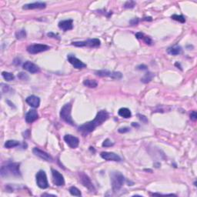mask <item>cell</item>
Wrapping results in <instances>:
<instances>
[{
    "label": "cell",
    "mask_w": 197,
    "mask_h": 197,
    "mask_svg": "<svg viewBox=\"0 0 197 197\" xmlns=\"http://www.w3.org/2000/svg\"><path fill=\"white\" fill-rule=\"evenodd\" d=\"M119 115L125 119H129L132 116V112L128 108H121L119 109Z\"/></svg>",
    "instance_id": "22"
},
{
    "label": "cell",
    "mask_w": 197,
    "mask_h": 197,
    "mask_svg": "<svg viewBox=\"0 0 197 197\" xmlns=\"http://www.w3.org/2000/svg\"><path fill=\"white\" fill-rule=\"evenodd\" d=\"M19 145L20 143L19 141H17V140H8L5 143V147L7 149H11L16 147V146H19Z\"/></svg>",
    "instance_id": "24"
},
{
    "label": "cell",
    "mask_w": 197,
    "mask_h": 197,
    "mask_svg": "<svg viewBox=\"0 0 197 197\" xmlns=\"http://www.w3.org/2000/svg\"><path fill=\"white\" fill-rule=\"evenodd\" d=\"M27 52L30 54H37L50 49V47L45 44H32L27 47Z\"/></svg>",
    "instance_id": "8"
},
{
    "label": "cell",
    "mask_w": 197,
    "mask_h": 197,
    "mask_svg": "<svg viewBox=\"0 0 197 197\" xmlns=\"http://www.w3.org/2000/svg\"><path fill=\"white\" fill-rule=\"evenodd\" d=\"M67 59H68L69 62L74 66V68L80 69H83L86 67V64L84 63L83 62H82L80 59L76 58V56H73V55H69V56H67Z\"/></svg>",
    "instance_id": "11"
},
{
    "label": "cell",
    "mask_w": 197,
    "mask_h": 197,
    "mask_svg": "<svg viewBox=\"0 0 197 197\" xmlns=\"http://www.w3.org/2000/svg\"><path fill=\"white\" fill-rule=\"evenodd\" d=\"M171 18L173 19V20H176V21L179 22V23H184L186 22L185 18H184L182 15H176V14H175V15H172Z\"/></svg>",
    "instance_id": "29"
},
{
    "label": "cell",
    "mask_w": 197,
    "mask_h": 197,
    "mask_svg": "<svg viewBox=\"0 0 197 197\" xmlns=\"http://www.w3.org/2000/svg\"><path fill=\"white\" fill-rule=\"evenodd\" d=\"M19 163L18 162H7L5 165H2L0 170V174L2 177L9 176H21L19 170Z\"/></svg>",
    "instance_id": "2"
},
{
    "label": "cell",
    "mask_w": 197,
    "mask_h": 197,
    "mask_svg": "<svg viewBox=\"0 0 197 197\" xmlns=\"http://www.w3.org/2000/svg\"><path fill=\"white\" fill-rule=\"evenodd\" d=\"M19 77L20 79H25V77L27 78V79H28V76H26V75L25 74V73H19Z\"/></svg>",
    "instance_id": "37"
},
{
    "label": "cell",
    "mask_w": 197,
    "mask_h": 197,
    "mask_svg": "<svg viewBox=\"0 0 197 197\" xmlns=\"http://www.w3.org/2000/svg\"><path fill=\"white\" fill-rule=\"evenodd\" d=\"M111 183H112V190L117 192L123 187L125 182V177L119 172H112L110 174Z\"/></svg>",
    "instance_id": "3"
},
{
    "label": "cell",
    "mask_w": 197,
    "mask_h": 197,
    "mask_svg": "<svg viewBox=\"0 0 197 197\" xmlns=\"http://www.w3.org/2000/svg\"><path fill=\"white\" fill-rule=\"evenodd\" d=\"M46 7V4L43 2H36L33 3H29V4H26L23 6V9H26V10H29V9H43Z\"/></svg>",
    "instance_id": "15"
},
{
    "label": "cell",
    "mask_w": 197,
    "mask_h": 197,
    "mask_svg": "<svg viewBox=\"0 0 197 197\" xmlns=\"http://www.w3.org/2000/svg\"><path fill=\"white\" fill-rule=\"evenodd\" d=\"M153 77H154V74H153V73H148L145 75L144 77L142 78L141 81L143 82H144V83H148V82H149L150 81L153 79Z\"/></svg>",
    "instance_id": "26"
},
{
    "label": "cell",
    "mask_w": 197,
    "mask_h": 197,
    "mask_svg": "<svg viewBox=\"0 0 197 197\" xmlns=\"http://www.w3.org/2000/svg\"><path fill=\"white\" fill-rule=\"evenodd\" d=\"M136 37L139 40H143V41L145 42V43L147 45H152L153 44V40H151L149 36H147L145 35L143 32H137L136 34Z\"/></svg>",
    "instance_id": "21"
},
{
    "label": "cell",
    "mask_w": 197,
    "mask_h": 197,
    "mask_svg": "<svg viewBox=\"0 0 197 197\" xmlns=\"http://www.w3.org/2000/svg\"><path fill=\"white\" fill-rule=\"evenodd\" d=\"M138 23H139V19L137 18L133 19L130 21V24L132 25V26H134V25H137Z\"/></svg>",
    "instance_id": "35"
},
{
    "label": "cell",
    "mask_w": 197,
    "mask_h": 197,
    "mask_svg": "<svg viewBox=\"0 0 197 197\" xmlns=\"http://www.w3.org/2000/svg\"><path fill=\"white\" fill-rule=\"evenodd\" d=\"M190 119H191L193 121H196L197 119V113L196 111H193L190 114Z\"/></svg>",
    "instance_id": "32"
},
{
    "label": "cell",
    "mask_w": 197,
    "mask_h": 197,
    "mask_svg": "<svg viewBox=\"0 0 197 197\" xmlns=\"http://www.w3.org/2000/svg\"><path fill=\"white\" fill-rule=\"evenodd\" d=\"M23 67L25 70H26V71H28L29 73H36L40 71L38 65H36L33 62H30V61H26V62L23 64Z\"/></svg>",
    "instance_id": "16"
},
{
    "label": "cell",
    "mask_w": 197,
    "mask_h": 197,
    "mask_svg": "<svg viewBox=\"0 0 197 197\" xmlns=\"http://www.w3.org/2000/svg\"><path fill=\"white\" fill-rule=\"evenodd\" d=\"M26 102L29 106L33 108H38L40 105V98L38 96H34V95L28 96L26 98Z\"/></svg>",
    "instance_id": "18"
},
{
    "label": "cell",
    "mask_w": 197,
    "mask_h": 197,
    "mask_svg": "<svg viewBox=\"0 0 197 197\" xmlns=\"http://www.w3.org/2000/svg\"><path fill=\"white\" fill-rule=\"evenodd\" d=\"M38 118L39 114L36 109H30V110L26 113V117H25L26 123H33V122H35Z\"/></svg>",
    "instance_id": "19"
},
{
    "label": "cell",
    "mask_w": 197,
    "mask_h": 197,
    "mask_svg": "<svg viewBox=\"0 0 197 197\" xmlns=\"http://www.w3.org/2000/svg\"><path fill=\"white\" fill-rule=\"evenodd\" d=\"M36 184L40 189H46L49 187V182H48L47 176H46V172L43 170H40L37 173L36 176Z\"/></svg>",
    "instance_id": "6"
},
{
    "label": "cell",
    "mask_w": 197,
    "mask_h": 197,
    "mask_svg": "<svg viewBox=\"0 0 197 197\" xmlns=\"http://www.w3.org/2000/svg\"><path fill=\"white\" fill-rule=\"evenodd\" d=\"M182 49L181 46H178V45H175V46L168 48L167 53L170 55H172V56H177V55H179L182 52Z\"/></svg>",
    "instance_id": "20"
},
{
    "label": "cell",
    "mask_w": 197,
    "mask_h": 197,
    "mask_svg": "<svg viewBox=\"0 0 197 197\" xmlns=\"http://www.w3.org/2000/svg\"><path fill=\"white\" fill-rule=\"evenodd\" d=\"M47 36L49 37H51V38H55V39H58L59 40V36L57 35V34H55L54 32H49V33L47 34Z\"/></svg>",
    "instance_id": "34"
},
{
    "label": "cell",
    "mask_w": 197,
    "mask_h": 197,
    "mask_svg": "<svg viewBox=\"0 0 197 197\" xmlns=\"http://www.w3.org/2000/svg\"><path fill=\"white\" fill-rule=\"evenodd\" d=\"M129 131V129L127 127H124V128H120L119 129V132L120 133H126V132H128Z\"/></svg>",
    "instance_id": "33"
},
{
    "label": "cell",
    "mask_w": 197,
    "mask_h": 197,
    "mask_svg": "<svg viewBox=\"0 0 197 197\" xmlns=\"http://www.w3.org/2000/svg\"><path fill=\"white\" fill-rule=\"evenodd\" d=\"M109 113L106 110L99 111L97 113V115H96V116L95 117L94 119L80 126L78 128V130L83 136L88 135L89 133L93 132L97 126H100L104 122H106L109 119Z\"/></svg>",
    "instance_id": "1"
},
{
    "label": "cell",
    "mask_w": 197,
    "mask_h": 197,
    "mask_svg": "<svg viewBox=\"0 0 197 197\" xmlns=\"http://www.w3.org/2000/svg\"><path fill=\"white\" fill-rule=\"evenodd\" d=\"M138 116H140V119H141L142 121L144 122V123H147V122H148L147 119H146V116H144V115H140V114H139Z\"/></svg>",
    "instance_id": "36"
},
{
    "label": "cell",
    "mask_w": 197,
    "mask_h": 197,
    "mask_svg": "<svg viewBox=\"0 0 197 197\" xmlns=\"http://www.w3.org/2000/svg\"><path fill=\"white\" fill-rule=\"evenodd\" d=\"M144 20H146V21H152V18L151 17H149V18H144Z\"/></svg>",
    "instance_id": "39"
},
{
    "label": "cell",
    "mask_w": 197,
    "mask_h": 197,
    "mask_svg": "<svg viewBox=\"0 0 197 197\" xmlns=\"http://www.w3.org/2000/svg\"><path fill=\"white\" fill-rule=\"evenodd\" d=\"M59 28L64 32L71 30L73 28V19H66L62 20L59 23Z\"/></svg>",
    "instance_id": "17"
},
{
    "label": "cell",
    "mask_w": 197,
    "mask_h": 197,
    "mask_svg": "<svg viewBox=\"0 0 197 197\" xmlns=\"http://www.w3.org/2000/svg\"><path fill=\"white\" fill-rule=\"evenodd\" d=\"M72 112V105L71 103H69L66 104L62 106V108L60 110V118L63 120L64 122H65L68 124L72 125L73 126L74 125V122H73V118H72L71 115Z\"/></svg>",
    "instance_id": "4"
},
{
    "label": "cell",
    "mask_w": 197,
    "mask_h": 197,
    "mask_svg": "<svg viewBox=\"0 0 197 197\" xmlns=\"http://www.w3.org/2000/svg\"><path fill=\"white\" fill-rule=\"evenodd\" d=\"M79 178H80L81 183H82L84 187H86V188L88 189L90 192L96 191V189H95L91 179H90V177H89L86 174H85L84 173H79Z\"/></svg>",
    "instance_id": "9"
},
{
    "label": "cell",
    "mask_w": 197,
    "mask_h": 197,
    "mask_svg": "<svg viewBox=\"0 0 197 197\" xmlns=\"http://www.w3.org/2000/svg\"><path fill=\"white\" fill-rule=\"evenodd\" d=\"M3 79L6 81H12L15 79V76L12 73H9V72H2V73Z\"/></svg>",
    "instance_id": "25"
},
{
    "label": "cell",
    "mask_w": 197,
    "mask_h": 197,
    "mask_svg": "<svg viewBox=\"0 0 197 197\" xmlns=\"http://www.w3.org/2000/svg\"><path fill=\"white\" fill-rule=\"evenodd\" d=\"M132 126H139L137 124H135V123H132Z\"/></svg>",
    "instance_id": "40"
},
{
    "label": "cell",
    "mask_w": 197,
    "mask_h": 197,
    "mask_svg": "<svg viewBox=\"0 0 197 197\" xmlns=\"http://www.w3.org/2000/svg\"><path fill=\"white\" fill-rule=\"evenodd\" d=\"M69 193H70V194L73 195V196H82V193H81L80 190L75 187H70Z\"/></svg>",
    "instance_id": "27"
},
{
    "label": "cell",
    "mask_w": 197,
    "mask_h": 197,
    "mask_svg": "<svg viewBox=\"0 0 197 197\" xmlns=\"http://www.w3.org/2000/svg\"><path fill=\"white\" fill-rule=\"evenodd\" d=\"M101 157L106 161H114V162H120L122 160L121 157L119 155L111 152H103L100 154Z\"/></svg>",
    "instance_id": "12"
},
{
    "label": "cell",
    "mask_w": 197,
    "mask_h": 197,
    "mask_svg": "<svg viewBox=\"0 0 197 197\" xmlns=\"http://www.w3.org/2000/svg\"><path fill=\"white\" fill-rule=\"evenodd\" d=\"M52 182L57 187H62L65 185V179L63 176L56 170H52Z\"/></svg>",
    "instance_id": "10"
},
{
    "label": "cell",
    "mask_w": 197,
    "mask_h": 197,
    "mask_svg": "<svg viewBox=\"0 0 197 197\" xmlns=\"http://www.w3.org/2000/svg\"><path fill=\"white\" fill-rule=\"evenodd\" d=\"M101 44V42L98 39H90V40H85V41H79V42H73L72 45L76 46V47H87L90 48H96L98 47Z\"/></svg>",
    "instance_id": "5"
},
{
    "label": "cell",
    "mask_w": 197,
    "mask_h": 197,
    "mask_svg": "<svg viewBox=\"0 0 197 197\" xmlns=\"http://www.w3.org/2000/svg\"><path fill=\"white\" fill-rule=\"evenodd\" d=\"M95 74L99 77H109L113 79H121L123 75L119 72H111L109 70H98L95 72Z\"/></svg>",
    "instance_id": "7"
},
{
    "label": "cell",
    "mask_w": 197,
    "mask_h": 197,
    "mask_svg": "<svg viewBox=\"0 0 197 197\" xmlns=\"http://www.w3.org/2000/svg\"><path fill=\"white\" fill-rule=\"evenodd\" d=\"M64 140L69 146L72 149H76L79 146V140L77 137L72 135H65L64 136Z\"/></svg>",
    "instance_id": "13"
},
{
    "label": "cell",
    "mask_w": 197,
    "mask_h": 197,
    "mask_svg": "<svg viewBox=\"0 0 197 197\" xmlns=\"http://www.w3.org/2000/svg\"><path fill=\"white\" fill-rule=\"evenodd\" d=\"M136 2H132V1H128L125 3V6L124 7L126 8V9H129V8H133L134 6H135Z\"/></svg>",
    "instance_id": "31"
},
{
    "label": "cell",
    "mask_w": 197,
    "mask_h": 197,
    "mask_svg": "<svg viewBox=\"0 0 197 197\" xmlns=\"http://www.w3.org/2000/svg\"><path fill=\"white\" fill-rule=\"evenodd\" d=\"M137 69H147V66L145 65H140L137 66Z\"/></svg>",
    "instance_id": "38"
},
{
    "label": "cell",
    "mask_w": 197,
    "mask_h": 197,
    "mask_svg": "<svg viewBox=\"0 0 197 197\" xmlns=\"http://www.w3.org/2000/svg\"><path fill=\"white\" fill-rule=\"evenodd\" d=\"M113 145L114 143H112L109 139H106V140H104V142L103 143V147H110V146H112Z\"/></svg>",
    "instance_id": "30"
},
{
    "label": "cell",
    "mask_w": 197,
    "mask_h": 197,
    "mask_svg": "<svg viewBox=\"0 0 197 197\" xmlns=\"http://www.w3.org/2000/svg\"><path fill=\"white\" fill-rule=\"evenodd\" d=\"M32 152H33V153L36 155V156L41 158V159H43V160L47 161V162H52L53 160L52 157L49 154H48L47 153L43 151V150H41L40 149L35 147L33 149V150H32Z\"/></svg>",
    "instance_id": "14"
},
{
    "label": "cell",
    "mask_w": 197,
    "mask_h": 197,
    "mask_svg": "<svg viewBox=\"0 0 197 197\" xmlns=\"http://www.w3.org/2000/svg\"><path fill=\"white\" fill-rule=\"evenodd\" d=\"M15 35L17 40H23L26 37V32L24 29H21V30L17 31Z\"/></svg>",
    "instance_id": "28"
},
{
    "label": "cell",
    "mask_w": 197,
    "mask_h": 197,
    "mask_svg": "<svg viewBox=\"0 0 197 197\" xmlns=\"http://www.w3.org/2000/svg\"><path fill=\"white\" fill-rule=\"evenodd\" d=\"M83 85L89 88H96L97 87L98 83L94 79H85L83 81Z\"/></svg>",
    "instance_id": "23"
}]
</instances>
